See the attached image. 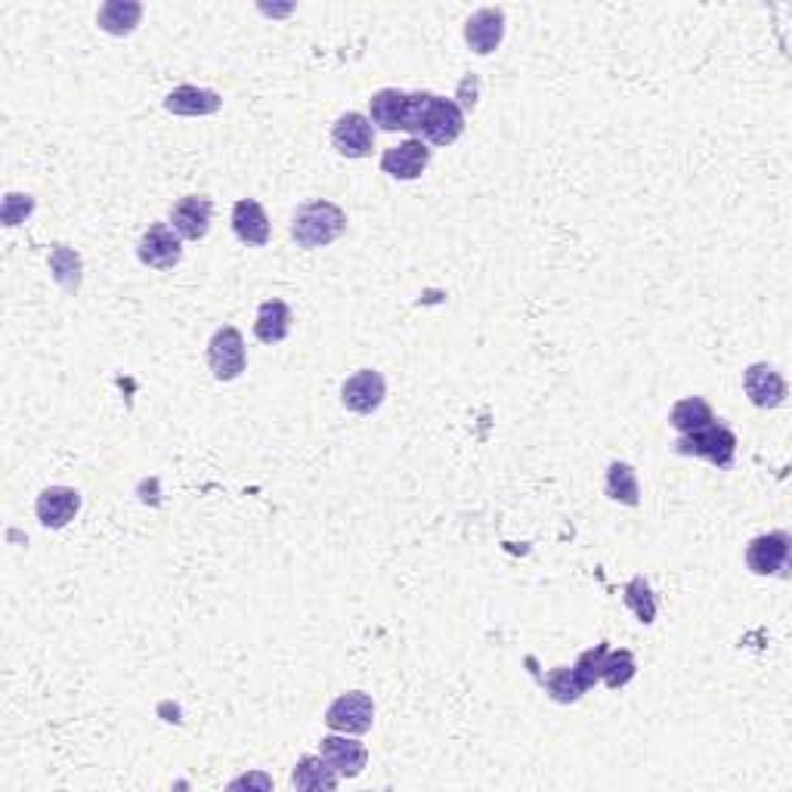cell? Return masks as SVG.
Instances as JSON below:
<instances>
[{"mask_svg": "<svg viewBox=\"0 0 792 792\" xmlns=\"http://www.w3.org/2000/svg\"><path fill=\"white\" fill-rule=\"evenodd\" d=\"M344 230H347V214L326 199L300 204L292 218V239L300 249H326L341 239Z\"/></svg>", "mask_w": 792, "mask_h": 792, "instance_id": "cell-1", "label": "cell"}, {"mask_svg": "<svg viewBox=\"0 0 792 792\" xmlns=\"http://www.w3.org/2000/svg\"><path fill=\"white\" fill-rule=\"evenodd\" d=\"M675 450L682 455H694V458H706L709 465H715L718 471H730L733 467V458H737V436L733 431H728L725 424H706L699 427L694 434H682Z\"/></svg>", "mask_w": 792, "mask_h": 792, "instance_id": "cell-2", "label": "cell"}, {"mask_svg": "<svg viewBox=\"0 0 792 792\" xmlns=\"http://www.w3.org/2000/svg\"><path fill=\"white\" fill-rule=\"evenodd\" d=\"M462 134H465V112H462V106H458L455 99L431 94L415 137L431 142V146H452Z\"/></svg>", "mask_w": 792, "mask_h": 792, "instance_id": "cell-3", "label": "cell"}, {"mask_svg": "<svg viewBox=\"0 0 792 792\" xmlns=\"http://www.w3.org/2000/svg\"><path fill=\"white\" fill-rule=\"evenodd\" d=\"M374 721V703L369 694L362 690H350V694H341L335 699L331 706L326 709V725L335 733H350V737H359L366 730L372 728Z\"/></svg>", "mask_w": 792, "mask_h": 792, "instance_id": "cell-4", "label": "cell"}, {"mask_svg": "<svg viewBox=\"0 0 792 792\" xmlns=\"http://www.w3.org/2000/svg\"><path fill=\"white\" fill-rule=\"evenodd\" d=\"M245 338L233 326H223L208 344V366L218 381H235L245 372Z\"/></svg>", "mask_w": 792, "mask_h": 792, "instance_id": "cell-5", "label": "cell"}, {"mask_svg": "<svg viewBox=\"0 0 792 792\" xmlns=\"http://www.w3.org/2000/svg\"><path fill=\"white\" fill-rule=\"evenodd\" d=\"M137 257L149 270H173L183 261V239L168 223H152L137 245Z\"/></svg>", "mask_w": 792, "mask_h": 792, "instance_id": "cell-6", "label": "cell"}, {"mask_svg": "<svg viewBox=\"0 0 792 792\" xmlns=\"http://www.w3.org/2000/svg\"><path fill=\"white\" fill-rule=\"evenodd\" d=\"M331 142L344 158H366L372 156L374 127L372 118H366L362 112H347L331 127Z\"/></svg>", "mask_w": 792, "mask_h": 792, "instance_id": "cell-7", "label": "cell"}, {"mask_svg": "<svg viewBox=\"0 0 792 792\" xmlns=\"http://www.w3.org/2000/svg\"><path fill=\"white\" fill-rule=\"evenodd\" d=\"M388 397V384H384V374L374 372V369H362V372L350 374L341 388V403L357 412V415H372L378 405L384 403Z\"/></svg>", "mask_w": 792, "mask_h": 792, "instance_id": "cell-8", "label": "cell"}, {"mask_svg": "<svg viewBox=\"0 0 792 792\" xmlns=\"http://www.w3.org/2000/svg\"><path fill=\"white\" fill-rule=\"evenodd\" d=\"M790 532L777 529V532H764L759 539H752L746 548V567L756 575H774L786 567L790 560Z\"/></svg>", "mask_w": 792, "mask_h": 792, "instance_id": "cell-9", "label": "cell"}, {"mask_svg": "<svg viewBox=\"0 0 792 792\" xmlns=\"http://www.w3.org/2000/svg\"><path fill=\"white\" fill-rule=\"evenodd\" d=\"M743 390L746 397L752 400V405H759V409H777V405L786 403V393H790L783 374L777 372L774 366H768V362H756V366L746 369Z\"/></svg>", "mask_w": 792, "mask_h": 792, "instance_id": "cell-10", "label": "cell"}, {"mask_svg": "<svg viewBox=\"0 0 792 792\" xmlns=\"http://www.w3.org/2000/svg\"><path fill=\"white\" fill-rule=\"evenodd\" d=\"M319 756L338 777H359L369 761V749L359 740H350L347 733H331V737H323Z\"/></svg>", "mask_w": 792, "mask_h": 792, "instance_id": "cell-11", "label": "cell"}, {"mask_svg": "<svg viewBox=\"0 0 792 792\" xmlns=\"http://www.w3.org/2000/svg\"><path fill=\"white\" fill-rule=\"evenodd\" d=\"M211 218H214V202L208 196H187L171 208L173 233L189 242H202L211 230Z\"/></svg>", "mask_w": 792, "mask_h": 792, "instance_id": "cell-12", "label": "cell"}, {"mask_svg": "<svg viewBox=\"0 0 792 792\" xmlns=\"http://www.w3.org/2000/svg\"><path fill=\"white\" fill-rule=\"evenodd\" d=\"M34 511L41 527L47 529H63L75 520V514L81 511V493L72 486H47L38 501H34Z\"/></svg>", "mask_w": 792, "mask_h": 792, "instance_id": "cell-13", "label": "cell"}, {"mask_svg": "<svg viewBox=\"0 0 792 792\" xmlns=\"http://www.w3.org/2000/svg\"><path fill=\"white\" fill-rule=\"evenodd\" d=\"M427 165H431V149L419 137L400 142L381 156V171L393 180H419L421 173L427 171Z\"/></svg>", "mask_w": 792, "mask_h": 792, "instance_id": "cell-14", "label": "cell"}, {"mask_svg": "<svg viewBox=\"0 0 792 792\" xmlns=\"http://www.w3.org/2000/svg\"><path fill=\"white\" fill-rule=\"evenodd\" d=\"M501 38H505V13L498 7H483L465 22L467 47L474 50L477 56L496 53Z\"/></svg>", "mask_w": 792, "mask_h": 792, "instance_id": "cell-15", "label": "cell"}, {"mask_svg": "<svg viewBox=\"0 0 792 792\" xmlns=\"http://www.w3.org/2000/svg\"><path fill=\"white\" fill-rule=\"evenodd\" d=\"M233 233L239 242H245L251 249H264L270 242V218H266L264 204L254 199H242L233 208Z\"/></svg>", "mask_w": 792, "mask_h": 792, "instance_id": "cell-16", "label": "cell"}, {"mask_svg": "<svg viewBox=\"0 0 792 792\" xmlns=\"http://www.w3.org/2000/svg\"><path fill=\"white\" fill-rule=\"evenodd\" d=\"M223 106L218 91H208V87H192V84H183L168 94L165 99V109L171 115H183V118H204V115H214Z\"/></svg>", "mask_w": 792, "mask_h": 792, "instance_id": "cell-17", "label": "cell"}, {"mask_svg": "<svg viewBox=\"0 0 792 792\" xmlns=\"http://www.w3.org/2000/svg\"><path fill=\"white\" fill-rule=\"evenodd\" d=\"M292 331V307L285 300H264L257 310V323H254V335L261 344H282Z\"/></svg>", "mask_w": 792, "mask_h": 792, "instance_id": "cell-18", "label": "cell"}, {"mask_svg": "<svg viewBox=\"0 0 792 792\" xmlns=\"http://www.w3.org/2000/svg\"><path fill=\"white\" fill-rule=\"evenodd\" d=\"M142 19V3L137 0H109V3H103L99 7V29L106 34H115V38H125L130 34L137 25H140Z\"/></svg>", "mask_w": 792, "mask_h": 792, "instance_id": "cell-19", "label": "cell"}, {"mask_svg": "<svg viewBox=\"0 0 792 792\" xmlns=\"http://www.w3.org/2000/svg\"><path fill=\"white\" fill-rule=\"evenodd\" d=\"M405 106H409V94L403 91H378L369 99V112H372V125L381 130H403L405 127Z\"/></svg>", "mask_w": 792, "mask_h": 792, "instance_id": "cell-20", "label": "cell"}, {"mask_svg": "<svg viewBox=\"0 0 792 792\" xmlns=\"http://www.w3.org/2000/svg\"><path fill=\"white\" fill-rule=\"evenodd\" d=\"M338 780H341V777L328 768L323 756H304V759L295 764V771H292V786L300 792L335 790Z\"/></svg>", "mask_w": 792, "mask_h": 792, "instance_id": "cell-21", "label": "cell"}, {"mask_svg": "<svg viewBox=\"0 0 792 792\" xmlns=\"http://www.w3.org/2000/svg\"><path fill=\"white\" fill-rule=\"evenodd\" d=\"M712 421H715L712 405L706 403L703 397L678 400V403L672 405V412H668V424H672L678 434H694V431L706 427V424H712Z\"/></svg>", "mask_w": 792, "mask_h": 792, "instance_id": "cell-22", "label": "cell"}, {"mask_svg": "<svg viewBox=\"0 0 792 792\" xmlns=\"http://www.w3.org/2000/svg\"><path fill=\"white\" fill-rule=\"evenodd\" d=\"M606 496L620 505H629L635 508L641 501V486H637V474L635 467L625 465V462H613L610 471H606Z\"/></svg>", "mask_w": 792, "mask_h": 792, "instance_id": "cell-23", "label": "cell"}, {"mask_svg": "<svg viewBox=\"0 0 792 792\" xmlns=\"http://www.w3.org/2000/svg\"><path fill=\"white\" fill-rule=\"evenodd\" d=\"M50 273L53 279L63 285L68 295H75L81 288V254L68 245H53L50 251Z\"/></svg>", "mask_w": 792, "mask_h": 792, "instance_id": "cell-24", "label": "cell"}, {"mask_svg": "<svg viewBox=\"0 0 792 792\" xmlns=\"http://www.w3.org/2000/svg\"><path fill=\"white\" fill-rule=\"evenodd\" d=\"M635 675H637L635 653L632 651H606L604 668H601V682H604L610 690H622V687L632 682Z\"/></svg>", "mask_w": 792, "mask_h": 792, "instance_id": "cell-25", "label": "cell"}, {"mask_svg": "<svg viewBox=\"0 0 792 792\" xmlns=\"http://www.w3.org/2000/svg\"><path fill=\"white\" fill-rule=\"evenodd\" d=\"M622 601H625V606L635 613L637 622L651 625V622L656 620V598H653V591H651V585H647V579H644V575H635V579L625 585V591H622Z\"/></svg>", "mask_w": 792, "mask_h": 792, "instance_id": "cell-26", "label": "cell"}, {"mask_svg": "<svg viewBox=\"0 0 792 792\" xmlns=\"http://www.w3.org/2000/svg\"><path fill=\"white\" fill-rule=\"evenodd\" d=\"M545 687H548V694H551L555 703H575V699L585 694V687L579 684L573 668H555V672H548V675H545Z\"/></svg>", "mask_w": 792, "mask_h": 792, "instance_id": "cell-27", "label": "cell"}, {"mask_svg": "<svg viewBox=\"0 0 792 792\" xmlns=\"http://www.w3.org/2000/svg\"><path fill=\"white\" fill-rule=\"evenodd\" d=\"M606 651H610V644H594L591 651L585 653H579V659H575V678H579V684L585 687V690H591L594 684L601 682V668H604V656Z\"/></svg>", "mask_w": 792, "mask_h": 792, "instance_id": "cell-28", "label": "cell"}, {"mask_svg": "<svg viewBox=\"0 0 792 792\" xmlns=\"http://www.w3.org/2000/svg\"><path fill=\"white\" fill-rule=\"evenodd\" d=\"M34 211V199L32 196H19V192H10L3 199V208H0V220L3 226H19L25 218H32Z\"/></svg>", "mask_w": 792, "mask_h": 792, "instance_id": "cell-29", "label": "cell"}, {"mask_svg": "<svg viewBox=\"0 0 792 792\" xmlns=\"http://www.w3.org/2000/svg\"><path fill=\"white\" fill-rule=\"evenodd\" d=\"M427 99L431 94L427 91H421V94H409V106H405V134H415L419 130V122L421 115H424V106H427Z\"/></svg>", "mask_w": 792, "mask_h": 792, "instance_id": "cell-30", "label": "cell"}]
</instances>
